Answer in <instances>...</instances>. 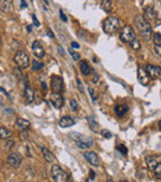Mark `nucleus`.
<instances>
[{
	"label": "nucleus",
	"instance_id": "nucleus-1",
	"mask_svg": "<svg viewBox=\"0 0 161 182\" xmlns=\"http://www.w3.org/2000/svg\"><path fill=\"white\" fill-rule=\"evenodd\" d=\"M135 26H136V31L138 34L140 35V37L144 40V41H150L153 39V29H151V25L144 20L143 16H136L135 17Z\"/></svg>",
	"mask_w": 161,
	"mask_h": 182
},
{
	"label": "nucleus",
	"instance_id": "nucleus-2",
	"mask_svg": "<svg viewBox=\"0 0 161 182\" xmlns=\"http://www.w3.org/2000/svg\"><path fill=\"white\" fill-rule=\"evenodd\" d=\"M120 20L117 16H108L103 21V31L108 35H114L120 29Z\"/></svg>",
	"mask_w": 161,
	"mask_h": 182
},
{
	"label": "nucleus",
	"instance_id": "nucleus-3",
	"mask_svg": "<svg viewBox=\"0 0 161 182\" xmlns=\"http://www.w3.org/2000/svg\"><path fill=\"white\" fill-rule=\"evenodd\" d=\"M71 139L75 141V144L80 148V149H90L93 145H94V141L90 136H85V135H82V134H78V133H71Z\"/></svg>",
	"mask_w": 161,
	"mask_h": 182
},
{
	"label": "nucleus",
	"instance_id": "nucleus-4",
	"mask_svg": "<svg viewBox=\"0 0 161 182\" xmlns=\"http://www.w3.org/2000/svg\"><path fill=\"white\" fill-rule=\"evenodd\" d=\"M14 62L17 65L19 68H27L30 67V57L25 51H17L14 56Z\"/></svg>",
	"mask_w": 161,
	"mask_h": 182
},
{
	"label": "nucleus",
	"instance_id": "nucleus-5",
	"mask_svg": "<svg viewBox=\"0 0 161 182\" xmlns=\"http://www.w3.org/2000/svg\"><path fill=\"white\" fill-rule=\"evenodd\" d=\"M51 175L53 177L55 182H67V174L65 172V170L58 166V165H53L51 169Z\"/></svg>",
	"mask_w": 161,
	"mask_h": 182
},
{
	"label": "nucleus",
	"instance_id": "nucleus-6",
	"mask_svg": "<svg viewBox=\"0 0 161 182\" xmlns=\"http://www.w3.org/2000/svg\"><path fill=\"white\" fill-rule=\"evenodd\" d=\"M134 39H135V32H134V30L131 29V26L125 25V26L122 29V31H120V40H122V42H124V43H130Z\"/></svg>",
	"mask_w": 161,
	"mask_h": 182
},
{
	"label": "nucleus",
	"instance_id": "nucleus-7",
	"mask_svg": "<svg viewBox=\"0 0 161 182\" xmlns=\"http://www.w3.org/2000/svg\"><path fill=\"white\" fill-rule=\"evenodd\" d=\"M51 89H52V93H61V92L65 89L63 80L60 76L53 75L51 77Z\"/></svg>",
	"mask_w": 161,
	"mask_h": 182
},
{
	"label": "nucleus",
	"instance_id": "nucleus-8",
	"mask_svg": "<svg viewBox=\"0 0 161 182\" xmlns=\"http://www.w3.org/2000/svg\"><path fill=\"white\" fill-rule=\"evenodd\" d=\"M22 164V156L19 152H11L7 156V165L12 169H19Z\"/></svg>",
	"mask_w": 161,
	"mask_h": 182
},
{
	"label": "nucleus",
	"instance_id": "nucleus-9",
	"mask_svg": "<svg viewBox=\"0 0 161 182\" xmlns=\"http://www.w3.org/2000/svg\"><path fill=\"white\" fill-rule=\"evenodd\" d=\"M150 80H151V78H150L149 75L146 73L145 68H144L143 66H139V68H138V81L140 82V84L148 86L149 82H150Z\"/></svg>",
	"mask_w": 161,
	"mask_h": 182
},
{
	"label": "nucleus",
	"instance_id": "nucleus-10",
	"mask_svg": "<svg viewBox=\"0 0 161 182\" xmlns=\"http://www.w3.org/2000/svg\"><path fill=\"white\" fill-rule=\"evenodd\" d=\"M144 20H146L148 22L150 21V20H156V17H158V11H156V9L153 6V5H149V6H146L145 7V10H144Z\"/></svg>",
	"mask_w": 161,
	"mask_h": 182
},
{
	"label": "nucleus",
	"instance_id": "nucleus-11",
	"mask_svg": "<svg viewBox=\"0 0 161 182\" xmlns=\"http://www.w3.org/2000/svg\"><path fill=\"white\" fill-rule=\"evenodd\" d=\"M31 50H32V53L35 55L36 60H41V58L45 57V50H44V47L41 46V43H40L39 41H35V42L32 43Z\"/></svg>",
	"mask_w": 161,
	"mask_h": 182
},
{
	"label": "nucleus",
	"instance_id": "nucleus-12",
	"mask_svg": "<svg viewBox=\"0 0 161 182\" xmlns=\"http://www.w3.org/2000/svg\"><path fill=\"white\" fill-rule=\"evenodd\" d=\"M83 156H84V159L92 165V166H99V157H98V155L94 152V151H84L83 152Z\"/></svg>",
	"mask_w": 161,
	"mask_h": 182
},
{
	"label": "nucleus",
	"instance_id": "nucleus-13",
	"mask_svg": "<svg viewBox=\"0 0 161 182\" xmlns=\"http://www.w3.org/2000/svg\"><path fill=\"white\" fill-rule=\"evenodd\" d=\"M50 100L53 104V107L57 108V109H61L65 104V100H63V97H62L61 93H52L51 97H50Z\"/></svg>",
	"mask_w": 161,
	"mask_h": 182
},
{
	"label": "nucleus",
	"instance_id": "nucleus-14",
	"mask_svg": "<svg viewBox=\"0 0 161 182\" xmlns=\"http://www.w3.org/2000/svg\"><path fill=\"white\" fill-rule=\"evenodd\" d=\"M145 71H146V73L149 75L150 78H159L161 75V68L159 66H155V65H146Z\"/></svg>",
	"mask_w": 161,
	"mask_h": 182
},
{
	"label": "nucleus",
	"instance_id": "nucleus-15",
	"mask_svg": "<svg viewBox=\"0 0 161 182\" xmlns=\"http://www.w3.org/2000/svg\"><path fill=\"white\" fill-rule=\"evenodd\" d=\"M24 94H25V99L27 100V103H32L35 100V93H34V89L31 88V86L29 84V81H26V84L24 88Z\"/></svg>",
	"mask_w": 161,
	"mask_h": 182
},
{
	"label": "nucleus",
	"instance_id": "nucleus-16",
	"mask_svg": "<svg viewBox=\"0 0 161 182\" xmlns=\"http://www.w3.org/2000/svg\"><path fill=\"white\" fill-rule=\"evenodd\" d=\"M145 162H146V165H148V167H149L150 170H154V169L160 164V156H153V155L146 156Z\"/></svg>",
	"mask_w": 161,
	"mask_h": 182
},
{
	"label": "nucleus",
	"instance_id": "nucleus-17",
	"mask_svg": "<svg viewBox=\"0 0 161 182\" xmlns=\"http://www.w3.org/2000/svg\"><path fill=\"white\" fill-rule=\"evenodd\" d=\"M58 124H60L61 128H71V126H73L76 124V120L73 118H71V116H63V118L60 119Z\"/></svg>",
	"mask_w": 161,
	"mask_h": 182
},
{
	"label": "nucleus",
	"instance_id": "nucleus-18",
	"mask_svg": "<svg viewBox=\"0 0 161 182\" xmlns=\"http://www.w3.org/2000/svg\"><path fill=\"white\" fill-rule=\"evenodd\" d=\"M87 123H88V125H89V128H90V130L92 131H98V129H99V123H98V120H97V118L94 116V115H89V116H87Z\"/></svg>",
	"mask_w": 161,
	"mask_h": 182
},
{
	"label": "nucleus",
	"instance_id": "nucleus-19",
	"mask_svg": "<svg viewBox=\"0 0 161 182\" xmlns=\"http://www.w3.org/2000/svg\"><path fill=\"white\" fill-rule=\"evenodd\" d=\"M80 72H82V75L83 76H89V73L92 72V68H90V66H89V63L85 61V60H80Z\"/></svg>",
	"mask_w": 161,
	"mask_h": 182
},
{
	"label": "nucleus",
	"instance_id": "nucleus-20",
	"mask_svg": "<svg viewBox=\"0 0 161 182\" xmlns=\"http://www.w3.org/2000/svg\"><path fill=\"white\" fill-rule=\"evenodd\" d=\"M128 105H125V104H117L115 107H114V111H115V114L118 115V116H124L125 114H126V111H128Z\"/></svg>",
	"mask_w": 161,
	"mask_h": 182
},
{
	"label": "nucleus",
	"instance_id": "nucleus-21",
	"mask_svg": "<svg viewBox=\"0 0 161 182\" xmlns=\"http://www.w3.org/2000/svg\"><path fill=\"white\" fill-rule=\"evenodd\" d=\"M16 126H17V129H19V130L25 131V130L30 126V123H29V120H26V119L19 118V119H16Z\"/></svg>",
	"mask_w": 161,
	"mask_h": 182
},
{
	"label": "nucleus",
	"instance_id": "nucleus-22",
	"mask_svg": "<svg viewBox=\"0 0 161 182\" xmlns=\"http://www.w3.org/2000/svg\"><path fill=\"white\" fill-rule=\"evenodd\" d=\"M41 151H42V154H44V157H45V160H46L47 162H53V161H55V156L51 154V151H50L47 148H45V146H41Z\"/></svg>",
	"mask_w": 161,
	"mask_h": 182
},
{
	"label": "nucleus",
	"instance_id": "nucleus-23",
	"mask_svg": "<svg viewBox=\"0 0 161 182\" xmlns=\"http://www.w3.org/2000/svg\"><path fill=\"white\" fill-rule=\"evenodd\" d=\"M10 136H11V131L5 126H0V139L7 140Z\"/></svg>",
	"mask_w": 161,
	"mask_h": 182
},
{
	"label": "nucleus",
	"instance_id": "nucleus-24",
	"mask_svg": "<svg viewBox=\"0 0 161 182\" xmlns=\"http://www.w3.org/2000/svg\"><path fill=\"white\" fill-rule=\"evenodd\" d=\"M30 66H31V68H32V71H35V72H36V71H40V70H42L45 65H44L42 62H40V61H37V60H34V61L31 62V65H30Z\"/></svg>",
	"mask_w": 161,
	"mask_h": 182
},
{
	"label": "nucleus",
	"instance_id": "nucleus-25",
	"mask_svg": "<svg viewBox=\"0 0 161 182\" xmlns=\"http://www.w3.org/2000/svg\"><path fill=\"white\" fill-rule=\"evenodd\" d=\"M11 1H0V9L4 11V12H7V11H10L11 10Z\"/></svg>",
	"mask_w": 161,
	"mask_h": 182
},
{
	"label": "nucleus",
	"instance_id": "nucleus-26",
	"mask_svg": "<svg viewBox=\"0 0 161 182\" xmlns=\"http://www.w3.org/2000/svg\"><path fill=\"white\" fill-rule=\"evenodd\" d=\"M102 9L105 12H110V10H112V1L110 0H103L102 1Z\"/></svg>",
	"mask_w": 161,
	"mask_h": 182
},
{
	"label": "nucleus",
	"instance_id": "nucleus-27",
	"mask_svg": "<svg viewBox=\"0 0 161 182\" xmlns=\"http://www.w3.org/2000/svg\"><path fill=\"white\" fill-rule=\"evenodd\" d=\"M12 73L15 75V77L19 80V81H21L22 78H24V75H22V72H21V70L20 68H17V67H15L14 70H12Z\"/></svg>",
	"mask_w": 161,
	"mask_h": 182
},
{
	"label": "nucleus",
	"instance_id": "nucleus-28",
	"mask_svg": "<svg viewBox=\"0 0 161 182\" xmlns=\"http://www.w3.org/2000/svg\"><path fill=\"white\" fill-rule=\"evenodd\" d=\"M130 46H131V48H133V50H140V41L135 37V39L130 42Z\"/></svg>",
	"mask_w": 161,
	"mask_h": 182
},
{
	"label": "nucleus",
	"instance_id": "nucleus-29",
	"mask_svg": "<svg viewBox=\"0 0 161 182\" xmlns=\"http://www.w3.org/2000/svg\"><path fill=\"white\" fill-rule=\"evenodd\" d=\"M70 107H71V109L73 111H77L78 110V102L76 99H71L70 100Z\"/></svg>",
	"mask_w": 161,
	"mask_h": 182
},
{
	"label": "nucleus",
	"instance_id": "nucleus-30",
	"mask_svg": "<svg viewBox=\"0 0 161 182\" xmlns=\"http://www.w3.org/2000/svg\"><path fill=\"white\" fill-rule=\"evenodd\" d=\"M68 51H70V53H71V56H72V58L75 60V61H80V53H77L75 50H72L71 47L68 48Z\"/></svg>",
	"mask_w": 161,
	"mask_h": 182
},
{
	"label": "nucleus",
	"instance_id": "nucleus-31",
	"mask_svg": "<svg viewBox=\"0 0 161 182\" xmlns=\"http://www.w3.org/2000/svg\"><path fill=\"white\" fill-rule=\"evenodd\" d=\"M154 175H155V177H156L158 180H160L161 179V164H159V165L154 169Z\"/></svg>",
	"mask_w": 161,
	"mask_h": 182
},
{
	"label": "nucleus",
	"instance_id": "nucleus-32",
	"mask_svg": "<svg viewBox=\"0 0 161 182\" xmlns=\"http://www.w3.org/2000/svg\"><path fill=\"white\" fill-rule=\"evenodd\" d=\"M100 134H102V136L105 138V139H110V138L113 136L112 133H110L109 130H107V129H102V130H100Z\"/></svg>",
	"mask_w": 161,
	"mask_h": 182
},
{
	"label": "nucleus",
	"instance_id": "nucleus-33",
	"mask_svg": "<svg viewBox=\"0 0 161 182\" xmlns=\"http://www.w3.org/2000/svg\"><path fill=\"white\" fill-rule=\"evenodd\" d=\"M154 41H155V46H159V47H160V45H161V34L160 32H158V34L154 35Z\"/></svg>",
	"mask_w": 161,
	"mask_h": 182
},
{
	"label": "nucleus",
	"instance_id": "nucleus-34",
	"mask_svg": "<svg viewBox=\"0 0 161 182\" xmlns=\"http://www.w3.org/2000/svg\"><path fill=\"white\" fill-rule=\"evenodd\" d=\"M117 150H119L122 152V155H124V156H126V154H128V149L124 145H118L117 146Z\"/></svg>",
	"mask_w": 161,
	"mask_h": 182
},
{
	"label": "nucleus",
	"instance_id": "nucleus-35",
	"mask_svg": "<svg viewBox=\"0 0 161 182\" xmlns=\"http://www.w3.org/2000/svg\"><path fill=\"white\" fill-rule=\"evenodd\" d=\"M76 83H77V87L80 89V93H84V87H83V82L80 81V78H76Z\"/></svg>",
	"mask_w": 161,
	"mask_h": 182
},
{
	"label": "nucleus",
	"instance_id": "nucleus-36",
	"mask_svg": "<svg viewBox=\"0 0 161 182\" xmlns=\"http://www.w3.org/2000/svg\"><path fill=\"white\" fill-rule=\"evenodd\" d=\"M14 145H15V143H14L12 140H6V143H5V148H6L7 150H10L11 148H14Z\"/></svg>",
	"mask_w": 161,
	"mask_h": 182
},
{
	"label": "nucleus",
	"instance_id": "nucleus-37",
	"mask_svg": "<svg viewBox=\"0 0 161 182\" xmlns=\"http://www.w3.org/2000/svg\"><path fill=\"white\" fill-rule=\"evenodd\" d=\"M88 92H89V95H90L92 100H93V102H97V99H95V94H94V89H93L92 87H89V88H88Z\"/></svg>",
	"mask_w": 161,
	"mask_h": 182
},
{
	"label": "nucleus",
	"instance_id": "nucleus-38",
	"mask_svg": "<svg viewBox=\"0 0 161 182\" xmlns=\"http://www.w3.org/2000/svg\"><path fill=\"white\" fill-rule=\"evenodd\" d=\"M60 17H61V20H62L63 22H67V16L65 15L63 10H60Z\"/></svg>",
	"mask_w": 161,
	"mask_h": 182
},
{
	"label": "nucleus",
	"instance_id": "nucleus-39",
	"mask_svg": "<svg viewBox=\"0 0 161 182\" xmlns=\"http://www.w3.org/2000/svg\"><path fill=\"white\" fill-rule=\"evenodd\" d=\"M31 17H32V21H34V26L39 27V26H40V22H39V20L36 19V16H35V15L32 14V15H31Z\"/></svg>",
	"mask_w": 161,
	"mask_h": 182
},
{
	"label": "nucleus",
	"instance_id": "nucleus-40",
	"mask_svg": "<svg viewBox=\"0 0 161 182\" xmlns=\"http://www.w3.org/2000/svg\"><path fill=\"white\" fill-rule=\"evenodd\" d=\"M89 177H90V180H94L95 179V175H94V171L93 170L89 171Z\"/></svg>",
	"mask_w": 161,
	"mask_h": 182
},
{
	"label": "nucleus",
	"instance_id": "nucleus-41",
	"mask_svg": "<svg viewBox=\"0 0 161 182\" xmlns=\"http://www.w3.org/2000/svg\"><path fill=\"white\" fill-rule=\"evenodd\" d=\"M71 45H72V47H71L72 50H73V48H80V45H78L77 42H72Z\"/></svg>",
	"mask_w": 161,
	"mask_h": 182
},
{
	"label": "nucleus",
	"instance_id": "nucleus-42",
	"mask_svg": "<svg viewBox=\"0 0 161 182\" xmlns=\"http://www.w3.org/2000/svg\"><path fill=\"white\" fill-rule=\"evenodd\" d=\"M57 48H58V51H60V53H61V55L63 56V55H65V51H63V48H62V46H61V45H58V46H57Z\"/></svg>",
	"mask_w": 161,
	"mask_h": 182
},
{
	"label": "nucleus",
	"instance_id": "nucleus-43",
	"mask_svg": "<svg viewBox=\"0 0 161 182\" xmlns=\"http://www.w3.org/2000/svg\"><path fill=\"white\" fill-rule=\"evenodd\" d=\"M47 34H48V36H50L51 39H53V37H55V35H53V32H52V31H51L50 29H47Z\"/></svg>",
	"mask_w": 161,
	"mask_h": 182
},
{
	"label": "nucleus",
	"instance_id": "nucleus-44",
	"mask_svg": "<svg viewBox=\"0 0 161 182\" xmlns=\"http://www.w3.org/2000/svg\"><path fill=\"white\" fill-rule=\"evenodd\" d=\"M154 50H155L156 55H159V56H160V47H159V46H155V47H154Z\"/></svg>",
	"mask_w": 161,
	"mask_h": 182
},
{
	"label": "nucleus",
	"instance_id": "nucleus-45",
	"mask_svg": "<svg viewBox=\"0 0 161 182\" xmlns=\"http://www.w3.org/2000/svg\"><path fill=\"white\" fill-rule=\"evenodd\" d=\"M21 7H27V2L26 1H21Z\"/></svg>",
	"mask_w": 161,
	"mask_h": 182
},
{
	"label": "nucleus",
	"instance_id": "nucleus-46",
	"mask_svg": "<svg viewBox=\"0 0 161 182\" xmlns=\"http://www.w3.org/2000/svg\"><path fill=\"white\" fill-rule=\"evenodd\" d=\"M0 92H2V93H5V94H6V95H7V93H6V91H5V89H4V88H2V87H0Z\"/></svg>",
	"mask_w": 161,
	"mask_h": 182
},
{
	"label": "nucleus",
	"instance_id": "nucleus-47",
	"mask_svg": "<svg viewBox=\"0 0 161 182\" xmlns=\"http://www.w3.org/2000/svg\"><path fill=\"white\" fill-rule=\"evenodd\" d=\"M107 182H113L112 180H107Z\"/></svg>",
	"mask_w": 161,
	"mask_h": 182
},
{
	"label": "nucleus",
	"instance_id": "nucleus-48",
	"mask_svg": "<svg viewBox=\"0 0 161 182\" xmlns=\"http://www.w3.org/2000/svg\"><path fill=\"white\" fill-rule=\"evenodd\" d=\"M67 182H72V181H68V180H67Z\"/></svg>",
	"mask_w": 161,
	"mask_h": 182
},
{
	"label": "nucleus",
	"instance_id": "nucleus-49",
	"mask_svg": "<svg viewBox=\"0 0 161 182\" xmlns=\"http://www.w3.org/2000/svg\"><path fill=\"white\" fill-rule=\"evenodd\" d=\"M123 182H128V181H123Z\"/></svg>",
	"mask_w": 161,
	"mask_h": 182
},
{
	"label": "nucleus",
	"instance_id": "nucleus-50",
	"mask_svg": "<svg viewBox=\"0 0 161 182\" xmlns=\"http://www.w3.org/2000/svg\"><path fill=\"white\" fill-rule=\"evenodd\" d=\"M85 182H89V181H85Z\"/></svg>",
	"mask_w": 161,
	"mask_h": 182
},
{
	"label": "nucleus",
	"instance_id": "nucleus-51",
	"mask_svg": "<svg viewBox=\"0 0 161 182\" xmlns=\"http://www.w3.org/2000/svg\"><path fill=\"white\" fill-rule=\"evenodd\" d=\"M0 46H1V45H0Z\"/></svg>",
	"mask_w": 161,
	"mask_h": 182
}]
</instances>
